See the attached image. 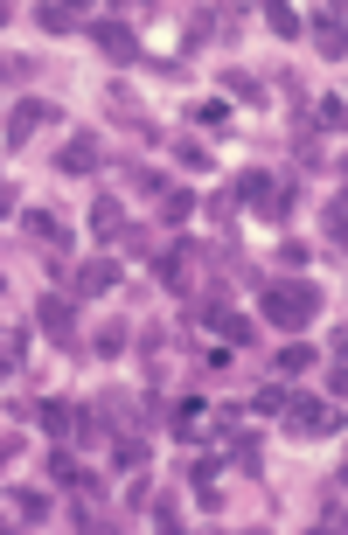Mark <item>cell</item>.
<instances>
[{
	"instance_id": "obj_38",
	"label": "cell",
	"mask_w": 348,
	"mask_h": 535,
	"mask_svg": "<svg viewBox=\"0 0 348 535\" xmlns=\"http://www.w3.org/2000/svg\"><path fill=\"white\" fill-rule=\"evenodd\" d=\"M342 487H348V466H342Z\"/></svg>"
},
{
	"instance_id": "obj_30",
	"label": "cell",
	"mask_w": 348,
	"mask_h": 535,
	"mask_svg": "<svg viewBox=\"0 0 348 535\" xmlns=\"http://www.w3.org/2000/svg\"><path fill=\"white\" fill-rule=\"evenodd\" d=\"M286 397H293L286 383H265V390L251 397V410H258V417H279V410H286Z\"/></svg>"
},
{
	"instance_id": "obj_8",
	"label": "cell",
	"mask_w": 348,
	"mask_h": 535,
	"mask_svg": "<svg viewBox=\"0 0 348 535\" xmlns=\"http://www.w3.org/2000/svg\"><path fill=\"white\" fill-rule=\"evenodd\" d=\"M119 285V265L112 258H84V265H70V299H105Z\"/></svg>"
},
{
	"instance_id": "obj_37",
	"label": "cell",
	"mask_w": 348,
	"mask_h": 535,
	"mask_svg": "<svg viewBox=\"0 0 348 535\" xmlns=\"http://www.w3.org/2000/svg\"><path fill=\"white\" fill-rule=\"evenodd\" d=\"M328 348H335V355H348V327H335V334H328Z\"/></svg>"
},
{
	"instance_id": "obj_29",
	"label": "cell",
	"mask_w": 348,
	"mask_h": 535,
	"mask_svg": "<svg viewBox=\"0 0 348 535\" xmlns=\"http://www.w3.org/2000/svg\"><path fill=\"white\" fill-rule=\"evenodd\" d=\"M237 209H244V202H237V188H223V195L209 202V223H216V230H237Z\"/></svg>"
},
{
	"instance_id": "obj_4",
	"label": "cell",
	"mask_w": 348,
	"mask_h": 535,
	"mask_svg": "<svg viewBox=\"0 0 348 535\" xmlns=\"http://www.w3.org/2000/svg\"><path fill=\"white\" fill-rule=\"evenodd\" d=\"M154 278H161V292H195V278H202V251L195 244H168L161 258H154Z\"/></svg>"
},
{
	"instance_id": "obj_12",
	"label": "cell",
	"mask_w": 348,
	"mask_h": 535,
	"mask_svg": "<svg viewBox=\"0 0 348 535\" xmlns=\"http://www.w3.org/2000/svg\"><path fill=\"white\" fill-rule=\"evenodd\" d=\"M91 42L112 56V63H140V35L126 21H91Z\"/></svg>"
},
{
	"instance_id": "obj_28",
	"label": "cell",
	"mask_w": 348,
	"mask_h": 535,
	"mask_svg": "<svg viewBox=\"0 0 348 535\" xmlns=\"http://www.w3.org/2000/svg\"><path fill=\"white\" fill-rule=\"evenodd\" d=\"M126 181H133L140 195H154V202L168 195V174H161V167H147V160H140V167H126Z\"/></svg>"
},
{
	"instance_id": "obj_26",
	"label": "cell",
	"mask_w": 348,
	"mask_h": 535,
	"mask_svg": "<svg viewBox=\"0 0 348 535\" xmlns=\"http://www.w3.org/2000/svg\"><path fill=\"white\" fill-rule=\"evenodd\" d=\"M14 515L21 522H49V494L42 487H14Z\"/></svg>"
},
{
	"instance_id": "obj_36",
	"label": "cell",
	"mask_w": 348,
	"mask_h": 535,
	"mask_svg": "<svg viewBox=\"0 0 348 535\" xmlns=\"http://www.w3.org/2000/svg\"><path fill=\"white\" fill-rule=\"evenodd\" d=\"M321 529H348V508H342V501H321Z\"/></svg>"
},
{
	"instance_id": "obj_14",
	"label": "cell",
	"mask_w": 348,
	"mask_h": 535,
	"mask_svg": "<svg viewBox=\"0 0 348 535\" xmlns=\"http://www.w3.org/2000/svg\"><path fill=\"white\" fill-rule=\"evenodd\" d=\"M112 466H119V473H140V466H147V438H140L133 424L112 431Z\"/></svg>"
},
{
	"instance_id": "obj_22",
	"label": "cell",
	"mask_w": 348,
	"mask_h": 535,
	"mask_svg": "<svg viewBox=\"0 0 348 535\" xmlns=\"http://www.w3.org/2000/svg\"><path fill=\"white\" fill-rule=\"evenodd\" d=\"M188 216H195V195H188V188H168V195H161V223H168V230H181Z\"/></svg>"
},
{
	"instance_id": "obj_18",
	"label": "cell",
	"mask_w": 348,
	"mask_h": 535,
	"mask_svg": "<svg viewBox=\"0 0 348 535\" xmlns=\"http://www.w3.org/2000/svg\"><path fill=\"white\" fill-rule=\"evenodd\" d=\"M321 230H328V244H335V251H348V188H342V195H328Z\"/></svg>"
},
{
	"instance_id": "obj_24",
	"label": "cell",
	"mask_w": 348,
	"mask_h": 535,
	"mask_svg": "<svg viewBox=\"0 0 348 535\" xmlns=\"http://www.w3.org/2000/svg\"><path fill=\"white\" fill-rule=\"evenodd\" d=\"M223 98H237V105H265V84L244 77V70H230V77H223Z\"/></svg>"
},
{
	"instance_id": "obj_17",
	"label": "cell",
	"mask_w": 348,
	"mask_h": 535,
	"mask_svg": "<svg viewBox=\"0 0 348 535\" xmlns=\"http://www.w3.org/2000/svg\"><path fill=\"white\" fill-rule=\"evenodd\" d=\"M174 167H181V174H209V167H216V153H209V146H202V139H181L174 133Z\"/></svg>"
},
{
	"instance_id": "obj_21",
	"label": "cell",
	"mask_w": 348,
	"mask_h": 535,
	"mask_svg": "<svg viewBox=\"0 0 348 535\" xmlns=\"http://www.w3.org/2000/svg\"><path fill=\"white\" fill-rule=\"evenodd\" d=\"M126 341H133V327H126V320H112V327H98V334H91V355H105V362H112V355H126Z\"/></svg>"
},
{
	"instance_id": "obj_34",
	"label": "cell",
	"mask_w": 348,
	"mask_h": 535,
	"mask_svg": "<svg viewBox=\"0 0 348 535\" xmlns=\"http://www.w3.org/2000/svg\"><path fill=\"white\" fill-rule=\"evenodd\" d=\"M147 515H154V529H181V508H174L168 494H154V508H147Z\"/></svg>"
},
{
	"instance_id": "obj_31",
	"label": "cell",
	"mask_w": 348,
	"mask_h": 535,
	"mask_svg": "<svg viewBox=\"0 0 348 535\" xmlns=\"http://www.w3.org/2000/svg\"><path fill=\"white\" fill-rule=\"evenodd\" d=\"M119 501H126V515H147V508H154V480H133Z\"/></svg>"
},
{
	"instance_id": "obj_6",
	"label": "cell",
	"mask_w": 348,
	"mask_h": 535,
	"mask_svg": "<svg viewBox=\"0 0 348 535\" xmlns=\"http://www.w3.org/2000/svg\"><path fill=\"white\" fill-rule=\"evenodd\" d=\"M195 320H202V327H209L223 348H258V327H251L244 313H230L223 299H202V306H195Z\"/></svg>"
},
{
	"instance_id": "obj_23",
	"label": "cell",
	"mask_w": 348,
	"mask_h": 535,
	"mask_svg": "<svg viewBox=\"0 0 348 535\" xmlns=\"http://www.w3.org/2000/svg\"><path fill=\"white\" fill-rule=\"evenodd\" d=\"M265 28H272L279 42H300V35H307V21H300L293 7H265Z\"/></svg>"
},
{
	"instance_id": "obj_1",
	"label": "cell",
	"mask_w": 348,
	"mask_h": 535,
	"mask_svg": "<svg viewBox=\"0 0 348 535\" xmlns=\"http://www.w3.org/2000/svg\"><path fill=\"white\" fill-rule=\"evenodd\" d=\"M258 306H265L272 327H314V320H321V285H314V278H279V285L265 278Z\"/></svg>"
},
{
	"instance_id": "obj_19",
	"label": "cell",
	"mask_w": 348,
	"mask_h": 535,
	"mask_svg": "<svg viewBox=\"0 0 348 535\" xmlns=\"http://www.w3.org/2000/svg\"><path fill=\"white\" fill-rule=\"evenodd\" d=\"M314 126H321V133H348V98H335V91L314 98Z\"/></svg>"
},
{
	"instance_id": "obj_7",
	"label": "cell",
	"mask_w": 348,
	"mask_h": 535,
	"mask_svg": "<svg viewBox=\"0 0 348 535\" xmlns=\"http://www.w3.org/2000/svg\"><path fill=\"white\" fill-rule=\"evenodd\" d=\"M216 28H230V35H237V28H244V14H216V7H195V14L181 21V56H188V49H209V35H216Z\"/></svg>"
},
{
	"instance_id": "obj_16",
	"label": "cell",
	"mask_w": 348,
	"mask_h": 535,
	"mask_svg": "<svg viewBox=\"0 0 348 535\" xmlns=\"http://www.w3.org/2000/svg\"><path fill=\"white\" fill-rule=\"evenodd\" d=\"M14 223H21V230H28V237H35V244H49V251H56V244H70V230H63V223H56V216H49V209H21V216H14Z\"/></svg>"
},
{
	"instance_id": "obj_27",
	"label": "cell",
	"mask_w": 348,
	"mask_h": 535,
	"mask_svg": "<svg viewBox=\"0 0 348 535\" xmlns=\"http://www.w3.org/2000/svg\"><path fill=\"white\" fill-rule=\"evenodd\" d=\"M35 28L42 35H70L77 28V7H35Z\"/></svg>"
},
{
	"instance_id": "obj_33",
	"label": "cell",
	"mask_w": 348,
	"mask_h": 535,
	"mask_svg": "<svg viewBox=\"0 0 348 535\" xmlns=\"http://www.w3.org/2000/svg\"><path fill=\"white\" fill-rule=\"evenodd\" d=\"M307 258H314V251H307L300 237H286V244H279V271H300V265H307Z\"/></svg>"
},
{
	"instance_id": "obj_2",
	"label": "cell",
	"mask_w": 348,
	"mask_h": 535,
	"mask_svg": "<svg viewBox=\"0 0 348 535\" xmlns=\"http://www.w3.org/2000/svg\"><path fill=\"white\" fill-rule=\"evenodd\" d=\"M279 424H286V438H328V431H342L348 410L342 403H321V397H286V410H279Z\"/></svg>"
},
{
	"instance_id": "obj_11",
	"label": "cell",
	"mask_w": 348,
	"mask_h": 535,
	"mask_svg": "<svg viewBox=\"0 0 348 535\" xmlns=\"http://www.w3.org/2000/svg\"><path fill=\"white\" fill-rule=\"evenodd\" d=\"M98 160H105L98 133H70L63 146H56V174H98Z\"/></svg>"
},
{
	"instance_id": "obj_3",
	"label": "cell",
	"mask_w": 348,
	"mask_h": 535,
	"mask_svg": "<svg viewBox=\"0 0 348 535\" xmlns=\"http://www.w3.org/2000/svg\"><path fill=\"white\" fill-rule=\"evenodd\" d=\"M237 202H244L251 216H265V223H286V216H293V188H279L265 167H244V174H237Z\"/></svg>"
},
{
	"instance_id": "obj_32",
	"label": "cell",
	"mask_w": 348,
	"mask_h": 535,
	"mask_svg": "<svg viewBox=\"0 0 348 535\" xmlns=\"http://www.w3.org/2000/svg\"><path fill=\"white\" fill-rule=\"evenodd\" d=\"M28 362V327H7V376Z\"/></svg>"
},
{
	"instance_id": "obj_20",
	"label": "cell",
	"mask_w": 348,
	"mask_h": 535,
	"mask_svg": "<svg viewBox=\"0 0 348 535\" xmlns=\"http://www.w3.org/2000/svg\"><path fill=\"white\" fill-rule=\"evenodd\" d=\"M188 119H195L202 133H223V126H230V105H223V98H195V105H188Z\"/></svg>"
},
{
	"instance_id": "obj_13",
	"label": "cell",
	"mask_w": 348,
	"mask_h": 535,
	"mask_svg": "<svg viewBox=\"0 0 348 535\" xmlns=\"http://www.w3.org/2000/svg\"><path fill=\"white\" fill-rule=\"evenodd\" d=\"M91 237H98V244H119V237H126V202H119V195H98V202H91Z\"/></svg>"
},
{
	"instance_id": "obj_9",
	"label": "cell",
	"mask_w": 348,
	"mask_h": 535,
	"mask_svg": "<svg viewBox=\"0 0 348 535\" xmlns=\"http://www.w3.org/2000/svg\"><path fill=\"white\" fill-rule=\"evenodd\" d=\"M307 28H314V49H321L328 63H348V14L342 7H321Z\"/></svg>"
},
{
	"instance_id": "obj_15",
	"label": "cell",
	"mask_w": 348,
	"mask_h": 535,
	"mask_svg": "<svg viewBox=\"0 0 348 535\" xmlns=\"http://www.w3.org/2000/svg\"><path fill=\"white\" fill-rule=\"evenodd\" d=\"M35 424H42L49 438H77V410H70L63 397H42V403H35Z\"/></svg>"
},
{
	"instance_id": "obj_10",
	"label": "cell",
	"mask_w": 348,
	"mask_h": 535,
	"mask_svg": "<svg viewBox=\"0 0 348 535\" xmlns=\"http://www.w3.org/2000/svg\"><path fill=\"white\" fill-rule=\"evenodd\" d=\"M49 119H56V105H49V98H21V105L7 112V153H21L28 133H35V126H49Z\"/></svg>"
},
{
	"instance_id": "obj_35",
	"label": "cell",
	"mask_w": 348,
	"mask_h": 535,
	"mask_svg": "<svg viewBox=\"0 0 348 535\" xmlns=\"http://www.w3.org/2000/svg\"><path fill=\"white\" fill-rule=\"evenodd\" d=\"M328 397H335V403L348 397V355H335V369H328Z\"/></svg>"
},
{
	"instance_id": "obj_5",
	"label": "cell",
	"mask_w": 348,
	"mask_h": 535,
	"mask_svg": "<svg viewBox=\"0 0 348 535\" xmlns=\"http://www.w3.org/2000/svg\"><path fill=\"white\" fill-rule=\"evenodd\" d=\"M35 327H42L56 348H84V341H77V299H63V292H42V299H35Z\"/></svg>"
},
{
	"instance_id": "obj_25",
	"label": "cell",
	"mask_w": 348,
	"mask_h": 535,
	"mask_svg": "<svg viewBox=\"0 0 348 535\" xmlns=\"http://www.w3.org/2000/svg\"><path fill=\"white\" fill-rule=\"evenodd\" d=\"M314 362H321V355H314L307 341H286V348H279V376H307Z\"/></svg>"
}]
</instances>
